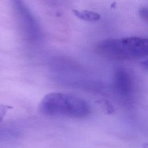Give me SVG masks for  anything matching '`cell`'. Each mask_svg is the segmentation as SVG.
<instances>
[{
    "label": "cell",
    "mask_w": 148,
    "mask_h": 148,
    "mask_svg": "<svg viewBox=\"0 0 148 148\" xmlns=\"http://www.w3.org/2000/svg\"><path fill=\"white\" fill-rule=\"evenodd\" d=\"M17 132L13 131L10 128H2L0 127V139H9L11 138H14L17 136Z\"/></svg>",
    "instance_id": "cell-6"
},
{
    "label": "cell",
    "mask_w": 148,
    "mask_h": 148,
    "mask_svg": "<svg viewBox=\"0 0 148 148\" xmlns=\"http://www.w3.org/2000/svg\"><path fill=\"white\" fill-rule=\"evenodd\" d=\"M140 64L145 70L148 71V58L140 62Z\"/></svg>",
    "instance_id": "cell-8"
},
{
    "label": "cell",
    "mask_w": 148,
    "mask_h": 148,
    "mask_svg": "<svg viewBox=\"0 0 148 148\" xmlns=\"http://www.w3.org/2000/svg\"><path fill=\"white\" fill-rule=\"evenodd\" d=\"M113 88L123 101L132 102L136 88L134 76L126 68L116 69L113 77Z\"/></svg>",
    "instance_id": "cell-4"
},
{
    "label": "cell",
    "mask_w": 148,
    "mask_h": 148,
    "mask_svg": "<svg viewBox=\"0 0 148 148\" xmlns=\"http://www.w3.org/2000/svg\"><path fill=\"white\" fill-rule=\"evenodd\" d=\"M98 54L112 60H123L148 56V38L138 36L110 38L96 47Z\"/></svg>",
    "instance_id": "cell-2"
},
{
    "label": "cell",
    "mask_w": 148,
    "mask_h": 148,
    "mask_svg": "<svg viewBox=\"0 0 148 148\" xmlns=\"http://www.w3.org/2000/svg\"><path fill=\"white\" fill-rule=\"evenodd\" d=\"M39 110L47 116L72 119L86 117L91 112L90 105L82 98L61 92L46 94L39 103Z\"/></svg>",
    "instance_id": "cell-1"
},
{
    "label": "cell",
    "mask_w": 148,
    "mask_h": 148,
    "mask_svg": "<svg viewBox=\"0 0 148 148\" xmlns=\"http://www.w3.org/2000/svg\"><path fill=\"white\" fill-rule=\"evenodd\" d=\"M17 25L24 38L30 42H38L41 38L39 24L23 0H9Z\"/></svg>",
    "instance_id": "cell-3"
},
{
    "label": "cell",
    "mask_w": 148,
    "mask_h": 148,
    "mask_svg": "<svg viewBox=\"0 0 148 148\" xmlns=\"http://www.w3.org/2000/svg\"><path fill=\"white\" fill-rule=\"evenodd\" d=\"M100 103L107 113H112L114 111V108H113L112 105L110 104L109 101H108L106 99H103V100L101 101Z\"/></svg>",
    "instance_id": "cell-7"
},
{
    "label": "cell",
    "mask_w": 148,
    "mask_h": 148,
    "mask_svg": "<svg viewBox=\"0 0 148 148\" xmlns=\"http://www.w3.org/2000/svg\"><path fill=\"white\" fill-rule=\"evenodd\" d=\"M73 14L79 19L88 22H95L100 20L101 16L97 12L87 10H73Z\"/></svg>",
    "instance_id": "cell-5"
}]
</instances>
